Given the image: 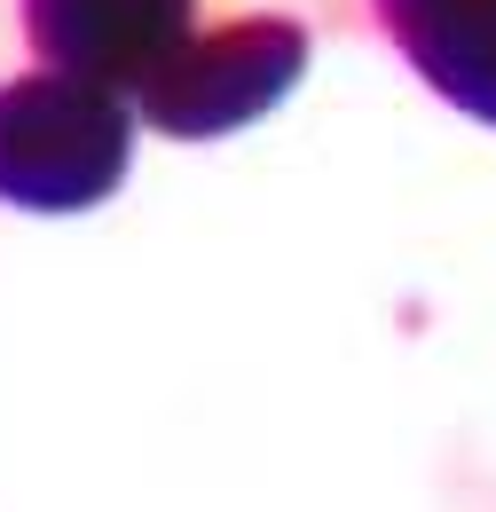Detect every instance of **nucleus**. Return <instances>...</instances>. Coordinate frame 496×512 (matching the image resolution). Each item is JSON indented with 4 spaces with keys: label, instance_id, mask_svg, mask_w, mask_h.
Here are the masks:
<instances>
[{
    "label": "nucleus",
    "instance_id": "f257e3e1",
    "mask_svg": "<svg viewBox=\"0 0 496 512\" xmlns=\"http://www.w3.org/2000/svg\"><path fill=\"white\" fill-rule=\"evenodd\" d=\"M126 119L95 79H24L0 95V197L16 205H87L119 182Z\"/></svg>",
    "mask_w": 496,
    "mask_h": 512
},
{
    "label": "nucleus",
    "instance_id": "f03ea898",
    "mask_svg": "<svg viewBox=\"0 0 496 512\" xmlns=\"http://www.w3.org/2000/svg\"><path fill=\"white\" fill-rule=\"evenodd\" d=\"M32 32L71 79L158 87L189 48V0H32Z\"/></svg>",
    "mask_w": 496,
    "mask_h": 512
},
{
    "label": "nucleus",
    "instance_id": "7ed1b4c3",
    "mask_svg": "<svg viewBox=\"0 0 496 512\" xmlns=\"http://www.w3.org/2000/svg\"><path fill=\"white\" fill-rule=\"evenodd\" d=\"M300 64V32L292 24H245V32H213L197 56L182 48V64L150 87V111L182 134H213L229 119L260 111Z\"/></svg>",
    "mask_w": 496,
    "mask_h": 512
},
{
    "label": "nucleus",
    "instance_id": "20e7f679",
    "mask_svg": "<svg viewBox=\"0 0 496 512\" xmlns=\"http://www.w3.org/2000/svg\"><path fill=\"white\" fill-rule=\"evenodd\" d=\"M402 56L449 103L496 119V0H378Z\"/></svg>",
    "mask_w": 496,
    "mask_h": 512
}]
</instances>
